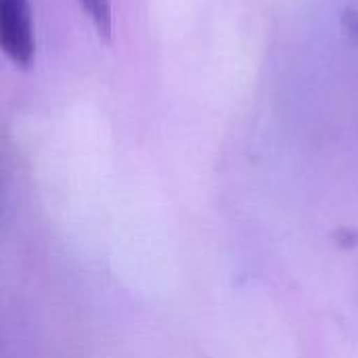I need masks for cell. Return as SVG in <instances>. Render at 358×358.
I'll return each instance as SVG.
<instances>
[{"label":"cell","instance_id":"obj_1","mask_svg":"<svg viewBox=\"0 0 358 358\" xmlns=\"http://www.w3.org/2000/svg\"><path fill=\"white\" fill-rule=\"evenodd\" d=\"M0 46L15 67H31L36 38L29 0H0Z\"/></svg>","mask_w":358,"mask_h":358},{"label":"cell","instance_id":"obj_2","mask_svg":"<svg viewBox=\"0 0 358 358\" xmlns=\"http://www.w3.org/2000/svg\"><path fill=\"white\" fill-rule=\"evenodd\" d=\"M78 4L86 13V17L90 19V23L96 29V34L103 40L111 42V31H113L111 0H78Z\"/></svg>","mask_w":358,"mask_h":358}]
</instances>
